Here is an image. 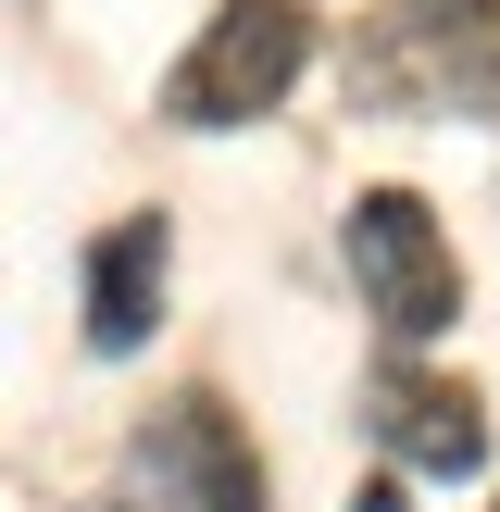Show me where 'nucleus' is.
Wrapping results in <instances>:
<instances>
[{
	"instance_id": "obj_1",
	"label": "nucleus",
	"mask_w": 500,
	"mask_h": 512,
	"mask_svg": "<svg viewBox=\"0 0 500 512\" xmlns=\"http://www.w3.org/2000/svg\"><path fill=\"white\" fill-rule=\"evenodd\" d=\"M338 250H350V288L388 338H450L463 313V263H450V225L425 213L413 188H363L338 213Z\"/></svg>"
},
{
	"instance_id": "obj_2",
	"label": "nucleus",
	"mask_w": 500,
	"mask_h": 512,
	"mask_svg": "<svg viewBox=\"0 0 500 512\" xmlns=\"http://www.w3.org/2000/svg\"><path fill=\"white\" fill-rule=\"evenodd\" d=\"M300 63H313V13L300 0H225L200 25V50L163 75V113L175 125H250L300 88Z\"/></svg>"
},
{
	"instance_id": "obj_3",
	"label": "nucleus",
	"mask_w": 500,
	"mask_h": 512,
	"mask_svg": "<svg viewBox=\"0 0 500 512\" xmlns=\"http://www.w3.org/2000/svg\"><path fill=\"white\" fill-rule=\"evenodd\" d=\"M138 488L163 500V512H263V463H250L238 413H225L213 388H188V400H163V413H150Z\"/></svg>"
},
{
	"instance_id": "obj_4",
	"label": "nucleus",
	"mask_w": 500,
	"mask_h": 512,
	"mask_svg": "<svg viewBox=\"0 0 500 512\" xmlns=\"http://www.w3.org/2000/svg\"><path fill=\"white\" fill-rule=\"evenodd\" d=\"M375 438L400 450V463L413 475H488V413H475L463 388H425V375H388V388H375Z\"/></svg>"
},
{
	"instance_id": "obj_5",
	"label": "nucleus",
	"mask_w": 500,
	"mask_h": 512,
	"mask_svg": "<svg viewBox=\"0 0 500 512\" xmlns=\"http://www.w3.org/2000/svg\"><path fill=\"white\" fill-rule=\"evenodd\" d=\"M163 250H175L163 213H125L113 238L88 250V350H113V363H125V350L150 338V313H163Z\"/></svg>"
},
{
	"instance_id": "obj_6",
	"label": "nucleus",
	"mask_w": 500,
	"mask_h": 512,
	"mask_svg": "<svg viewBox=\"0 0 500 512\" xmlns=\"http://www.w3.org/2000/svg\"><path fill=\"white\" fill-rule=\"evenodd\" d=\"M425 25H500V0H413Z\"/></svg>"
}]
</instances>
